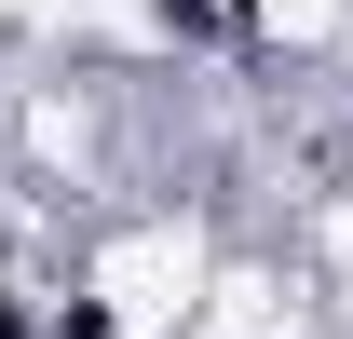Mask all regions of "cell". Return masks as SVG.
Masks as SVG:
<instances>
[{
	"label": "cell",
	"instance_id": "1",
	"mask_svg": "<svg viewBox=\"0 0 353 339\" xmlns=\"http://www.w3.org/2000/svg\"><path fill=\"white\" fill-rule=\"evenodd\" d=\"M163 14H176V28H231V0H163Z\"/></svg>",
	"mask_w": 353,
	"mask_h": 339
}]
</instances>
